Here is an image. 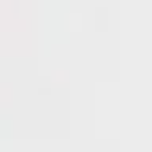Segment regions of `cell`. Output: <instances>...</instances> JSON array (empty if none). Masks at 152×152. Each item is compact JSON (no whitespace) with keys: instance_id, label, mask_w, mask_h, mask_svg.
<instances>
[]
</instances>
